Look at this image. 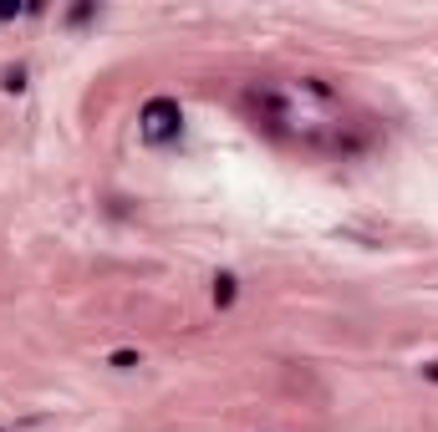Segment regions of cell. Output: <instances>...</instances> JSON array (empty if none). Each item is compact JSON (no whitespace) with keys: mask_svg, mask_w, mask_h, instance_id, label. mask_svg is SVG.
Here are the masks:
<instances>
[{"mask_svg":"<svg viewBox=\"0 0 438 432\" xmlns=\"http://www.w3.org/2000/svg\"><path fill=\"white\" fill-rule=\"evenodd\" d=\"M214 300H219V305H229V300H235V274H219V285H214Z\"/></svg>","mask_w":438,"mask_h":432,"instance_id":"obj_1","label":"cell"},{"mask_svg":"<svg viewBox=\"0 0 438 432\" xmlns=\"http://www.w3.org/2000/svg\"><path fill=\"white\" fill-rule=\"evenodd\" d=\"M112 366H118V371H127V366H138V356H133V351H118V356H112Z\"/></svg>","mask_w":438,"mask_h":432,"instance_id":"obj_2","label":"cell"}]
</instances>
